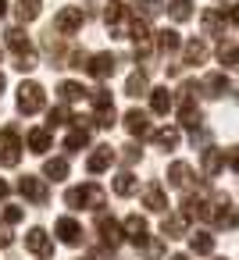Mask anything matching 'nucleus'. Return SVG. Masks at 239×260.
<instances>
[{
  "label": "nucleus",
  "instance_id": "nucleus-1",
  "mask_svg": "<svg viewBox=\"0 0 239 260\" xmlns=\"http://www.w3.org/2000/svg\"><path fill=\"white\" fill-rule=\"evenodd\" d=\"M65 203H68L72 210H97V214H100V207L107 203V192H104L97 182H86V185L68 189V192H65Z\"/></svg>",
  "mask_w": 239,
  "mask_h": 260
},
{
  "label": "nucleus",
  "instance_id": "nucleus-2",
  "mask_svg": "<svg viewBox=\"0 0 239 260\" xmlns=\"http://www.w3.org/2000/svg\"><path fill=\"white\" fill-rule=\"evenodd\" d=\"M203 217L214 221L218 228H239V214H235V207H232V200H228L225 192H214V196L207 200Z\"/></svg>",
  "mask_w": 239,
  "mask_h": 260
},
{
  "label": "nucleus",
  "instance_id": "nucleus-3",
  "mask_svg": "<svg viewBox=\"0 0 239 260\" xmlns=\"http://www.w3.org/2000/svg\"><path fill=\"white\" fill-rule=\"evenodd\" d=\"M97 235H100V256H111L122 246V224L104 210L97 214Z\"/></svg>",
  "mask_w": 239,
  "mask_h": 260
},
{
  "label": "nucleus",
  "instance_id": "nucleus-4",
  "mask_svg": "<svg viewBox=\"0 0 239 260\" xmlns=\"http://www.w3.org/2000/svg\"><path fill=\"white\" fill-rule=\"evenodd\" d=\"M22 160V132L15 125L0 128V164L4 168H15Z\"/></svg>",
  "mask_w": 239,
  "mask_h": 260
},
{
  "label": "nucleus",
  "instance_id": "nucleus-5",
  "mask_svg": "<svg viewBox=\"0 0 239 260\" xmlns=\"http://www.w3.org/2000/svg\"><path fill=\"white\" fill-rule=\"evenodd\" d=\"M47 107V93L40 82H22L18 86V111L22 114H40Z\"/></svg>",
  "mask_w": 239,
  "mask_h": 260
},
{
  "label": "nucleus",
  "instance_id": "nucleus-6",
  "mask_svg": "<svg viewBox=\"0 0 239 260\" xmlns=\"http://www.w3.org/2000/svg\"><path fill=\"white\" fill-rule=\"evenodd\" d=\"M18 192H22L29 203H36V207H43V203L50 200L47 178H40V175H22V178H18Z\"/></svg>",
  "mask_w": 239,
  "mask_h": 260
},
{
  "label": "nucleus",
  "instance_id": "nucleus-7",
  "mask_svg": "<svg viewBox=\"0 0 239 260\" xmlns=\"http://www.w3.org/2000/svg\"><path fill=\"white\" fill-rule=\"evenodd\" d=\"M82 8H61L57 11V18H54V29L50 32H57V36H72V32H79L82 29Z\"/></svg>",
  "mask_w": 239,
  "mask_h": 260
},
{
  "label": "nucleus",
  "instance_id": "nucleus-8",
  "mask_svg": "<svg viewBox=\"0 0 239 260\" xmlns=\"http://www.w3.org/2000/svg\"><path fill=\"white\" fill-rule=\"evenodd\" d=\"M82 72L93 75V79H111V75L118 72V57H114V54H89V61H86Z\"/></svg>",
  "mask_w": 239,
  "mask_h": 260
},
{
  "label": "nucleus",
  "instance_id": "nucleus-9",
  "mask_svg": "<svg viewBox=\"0 0 239 260\" xmlns=\"http://www.w3.org/2000/svg\"><path fill=\"white\" fill-rule=\"evenodd\" d=\"M54 232H57V239H61L65 246H79V242H82V224H79L75 217H57V221H54Z\"/></svg>",
  "mask_w": 239,
  "mask_h": 260
},
{
  "label": "nucleus",
  "instance_id": "nucleus-10",
  "mask_svg": "<svg viewBox=\"0 0 239 260\" xmlns=\"http://www.w3.org/2000/svg\"><path fill=\"white\" fill-rule=\"evenodd\" d=\"M125 128H129V136H139V139L154 136V128H150V118H146V111H139V107H132V111L125 114Z\"/></svg>",
  "mask_w": 239,
  "mask_h": 260
},
{
  "label": "nucleus",
  "instance_id": "nucleus-11",
  "mask_svg": "<svg viewBox=\"0 0 239 260\" xmlns=\"http://www.w3.org/2000/svg\"><path fill=\"white\" fill-rule=\"evenodd\" d=\"M25 249L36 253V256H50V253H54V242H50V235H47L43 228H29V235H25Z\"/></svg>",
  "mask_w": 239,
  "mask_h": 260
},
{
  "label": "nucleus",
  "instance_id": "nucleus-12",
  "mask_svg": "<svg viewBox=\"0 0 239 260\" xmlns=\"http://www.w3.org/2000/svg\"><path fill=\"white\" fill-rule=\"evenodd\" d=\"M114 164V150L111 146H97L93 153H89V160H86V171L89 175H100V171H107Z\"/></svg>",
  "mask_w": 239,
  "mask_h": 260
},
{
  "label": "nucleus",
  "instance_id": "nucleus-13",
  "mask_svg": "<svg viewBox=\"0 0 239 260\" xmlns=\"http://www.w3.org/2000/svg\"><path fill=\"white\" fill-rule=\"evenodd\" d=\"M178 125H182V128H193V132H200V125H203V114H200L196 100H182V111H178Z\"/></svg>",
  "mask_w": 239,
  "mask_h": 260
},
{
  "label": "nucleus",
  "instance_id": "nucleus-14",
  "mask_svg": "<svg viewBox=\"0 0 239 260\" xmlns=\"http://www.w3.org/2000/svg\"><path fill=\"white\" fill-rule=\"evenodd\" d=\"M168 185H175V189H189V185H193V168H189L186 160H175V164L168 168Z\"/></svg>",
  "mask_w": 239,
  "mask_h": 260
},
{
  "label": "nucleus",
  "instance_id": "nucleus-15",
  "mask_svg": "<svg viewBox=\"0 0 239 260\" xmlns=\"http://www.w3.org/2000/svg\"><path fill=\"white\" fill-rule=\"evenodd\" d=\"M4 43H8V47L15 50V57H25V54H36V50H33V43H29V36H25L22 29H8V32H4Z\"/></svg>",
  "mask_w": 239,
  "mask_h": 260
},
{
  "label": "nucleus",
  "instance_id": "nucleus-16",
  "mask_svg": "<svg viewBox=\"0 0 239 260\" xmlns=\"http://www.w3.org/2000/svg\"><path fill=\"white\" fill-rule=\"evenodd\" d=\"M143 203H146V210H154V214L168 210V196H164V189H161L157 182H150V185L143 189Z\"/></svg>",
  "mask_w": 239,
  "mask_h": 260
},
{
  "label": "nucleus",
  "instance_id": "nucleus-17",
  "mask_svg": "<svg viewBox=\"0 0 239 260\" xmlns=\"http://www.w3.org/2000/svg\"><path fill=\"white\" fill-rule=\"evenodd\" d=\"M122 228H125V239L136 242V246H139V242L146 239V232H150V228H146V217H139V214H129Z\"/></svg>",
  "mask_w": 239,
  "mask_h": 260
},
{
  "label": "nucleus",
  "instance_id": "nucleus-18",
  "mask_svg": "<svg viewBox=\"0 0 239 260\" xmlns=\"http://www.w3.org/2000/svg\"><path fill=\"white\" fill-rule=\"evenodd\" d=\"M225 22H228V15H225L221 8L203 11V32H207V36H221V32H225Z\"/></svg>",
  "mask_w": 239,
  "mask_h": 260
},
{
  "label": "nucleus",
  "instance_id": "nucleus-19",
  "mask_svg": "<svg viewBox=\"0 0 239 260\" xmlns=\"http://www.w3.org/2000/svg\"><path fill=\"white\" fill-rule=\"evenodd\" d=\"M200 61H207V43L203 40H189L182 47V64H200Z\"/></svg>",
  "mask_w": 239,
  "mask_h": 260
},
{
  "label": "nucleus",
  "instance_id": "nucleus-20",
  "mask_svg": "<svg viewBox=\"0 0 239 260\" xmlns=\"http://www.w3.org/2000/svg\"><path fill=\"white\" fill-rule=\"evenodd\" d=\"M221 168H225V150L207 146V150H203V175H207V178H214Z\"/></svg>",
  "mask_w": 239,
  "mask_h": 260
},
{
  "label": "nucleus",
  "instance_id": "nucleus-21",
  "mask_svg": "<svg viewBox=\"0 0 239 260\" xmlns=\"http://www.w3.org/2000/svg\"><path fill=\"white\" fill-rule=\"evenodd\" d=\"M40 8H43V0H18L15 4V18L25 25V22H36L40 18Z\"/></svg>",
  "mask_w": 239,
  "mask_h": 260
},
{
  "label": "nucleus",
  "instance_id": "nucleus-22",
  "mask_svg": "<svg viewBox=\"0 0 239 260\" xmlns=\"http://www.w3.org/2000/svg\"><path fill=\"white\" fill-rule=\"evenodd\" d=\"M154 43H157V50H161V54H171V50H178V47H182V40H178V32H175V29H161V32H154Z\"/></svg>",
  "mask_w": 239,
  "mask_h": 260
},
{
  "label": "nucleus",
  "instance_id": "nucleus-23",
  "mask_svg": "<svg viewBox=\"0 0 239 260\" xmlns=\"http://www.w3.org/2000/svg\"><path fill=\"white\" fill-rule=\"evenodd\" d=\"M25 146H29L33 153H47V150H50V128H33V132L25 136Z\"/></svg>",
  "mask_w": 239,
  "mask_h": 260
},
{
  "label": "nucleus",
  "instance_id": "nucleus-24",
  "mask_svg": "<svg viewBox=\"0 0 239 260\" xmlns=\"http://www.w3.org/2000/svg\"><path fill=\"white\" fill-rule=\"evenodd\" d=\"M86 146H89V128L79 125V128H72V132L65 136V150H68V153H79V150H86Z\"/></svg>",
  "mask_w": 239,
  "mask_h": 260
},
{
  "label": "nucleus",
  "instance_id": "nucleus-25",
  "mask_svg": "<svg viewBox=\"0 0 239 260\" xmlns=\"http://www.w3.org/2000/svg\"><path fill=\"white\" fill-rule=\"evenodd\" d=\"M161 235H164V239H182V235H186V217H182V214L164 217V221H161Z\"/></svg>",
  "mask_w": 239,
  "mask_h": 260
},
{
  "label": "nucleus",
  "instance_id": "nucleus-26",
  "mask_svg": "<svg viewBox=\"0 0 239 260\" xmlns=\"http://www.w3.org/2000/svg\"><path fill=\"white\" fill-rule=\"evenodd\" d=\"M189 249L200 253V256H211V253H214V235H211V232H193V235H189Z\"/></svg>",
  "mask_w": 239,
  "mask_h": 260
},
{
  "label": "nucleus",
  "instance_id": "nucleus-27",
  "mask_svg": "<svg viewBox=\"0 0 239 260\" xmlns=\"http://www.w3.org/2000/svg\"><path fill=\"white\" fill-rule=\"evenodd\" d=\"M200 89H207V96H225L232 86H228V79H225L221 72H214V75H207V79H203V86H200Z\"/></svg>",
  "mask_w": 239,
  "mask_h": 260
},
{
  "label": "nucleus",
  "instance_id": "nucleus-28",
  "mask_svg": "<svg viewBox=\"0 0 239 260\" xmlns=\"http://www.w3.org/2000/svg\"><path fill=\"white\" fill-rule=\"evenodd\" d=\"M43 175H47L50 182H65V178H68V160H65V157H50V160L43 164Z\"/></svg>",
  "mask_w": 239,
  "mask_h": 260
},
{
  "label": "nucleus",
  "instance_id": "nucleus-29",
  "mask_svg": "<svg viewBox=\"0 0 239 260\" xmlns=\"http://www.w3.org/2000/svg\"><path fill=\"white\" fill-rule=\"evenodd\" d=\"M125 93H129V96H143V93H150V79H146V72H132L129 82H125Z\"/></svg>",
  "mask_w": 239,
  "mask_h": 260
},
{
  "label": "nucleus",
  "instance_id": "nucleus-30",
  "mask_svg": "<svg viewBox=\"0 0 239 260\" xmlns=\"http://www.w3.org/2000/svg\"><path fill=\"white\" fill-rule=\"evenodd\" d=\"M171 104H175V100H171L168 89H150V111H154V114H168Z\"/></svg>",
  "mask_w": 239,
  "mask_h": 260
},
{
  "label": "nucleus",
  "instance_id": "nucleus-31",
  "mask_svg": "<svg viewBox=\"0 0 239 260\" xmlns=\"http://www.w3.org/2000/svg\"><path fill=\"white\" fill-rule=\"evenodd\" d=\"M89 89H82V82H61L57 86V96L65 100V104H75V100H82Z\"/></svg>",
  "mask_w": 239,
  "mask_h": 260
},
{
  "label": "nucleus",
  "instance_id": "nucleus-32",
  "mask_svg": "<svg viewBox=\"0 0 239 260\" xmlns=\"http://www.w3.org/2000/svg\"><path fill=\"white\" fill-rule=\"evenodd\" d=\"M136 189H139V178H136L132 171H122V175L114 178V192H118V196H132Z\"/></svg>",
  "mask_w": 239,
  "mask_h": 260
},
{
  "label": "nucleus",
  "instance_id": "nucleus-33",
  "mask_svg": "<svg viewBox=\"0 0 239 260\" xmlns=\"http://www.w3.org/2000/svg\"><path fill=\"white\" fill-rule=\"evenodd\" d=\"M154 143H157L161 150H175V146H178V128H157V132H154Z\"/></svg>",
  "mask_w": 239,
  "mask_h": 260
},
{
  "label": "nucleus",
  "instance_id": "nucleus-34",
  "mask_svg": "<svg viewBox=\"0 0 239 260\" xmlns=\"http://www.w3.org/2000/svg\"><path fill=\"white\" fill-rule=\"evenodd\" d=\"M139 253H143L146 260H157V256H164V242H161V239H150V235H146V239L139 242Z\"/></svg>",
  "mask_w": 239,
  "mask_h": 260
},
{
  "label": "nucleus",
  "instance_id": "nucleus-35",
  "mask_svg": "<svg viewBox=\"0 0 239 260\" xmlns=\"http://www.w3.org/2000/svg\"><path fill=\"white\" fill-rule=\"evenodd\" d=\"M218 61H221L225 68H239V47L221 43V47H218Z\"/></svg>",
  "mask_w": 239,
  "mask_h": 260
},
{
  "label": "nucleus",
  "instance_id": "nucleus-36",
  "mask_svg": "<svg viewBox=\"0 0 239 260\" xmlns=\"http://www.w3.org/2000/svg\"><path fill=\"white\" fill-rule=\"evenodd\" d=\"M171 18L175 22H189L193 18V0H171Z\"/></svg>",
  "mask_w": 239,
  "mask_h": 260
},
{
  "label": "nucleus",
  "instance_id": "nucleus-37",
  "mask_svg": "<svg viewBox=\"0 0 239 260\" xmlns=\"http://www.w3.org/2000/svg\"><path fill=\"white\" fill-rule=\"evenodd\" d=\"M68 121H75V118H72V111H68V107H54V111H50V121H47V125L54 128V125H68Z\"/></svg>",
  "mask_w": 239,
  "mask_h": 260
},
{
  "label": "nucleus",
  "instance_id": "nucleus-38",
  "mask_svg": "<svg viewBox=\"0 0 239 260\" xmlns=\"http://www.w3.org/2000/svg\"><path fill=\"white\" fill-rule=\"evenodd\" d=\"M139 8H143V15H139L143 22H146V18H157V15L164 11V4H161V0H143V4H139Z\"/></svg>",
  "mask_w": 239,
  "mask_h": 260
},
{
  "label": "nucleus",
  "instance_id": "nucleus-39",
  "mask_svg": "<svg viewBox=\"0 0 239 260\" xmlns=\"http://www.w3.org/2000/svg\"><path fill=\"white\" fill-rule=\"evenodd\" d=\"M22 217H25V210H22V207H15V203H8V210H4V221H8V224H18Z\"/></svg>",
  "mask_w": 239,
  "mask_h": 260
},
{
  "label": "nucleus",
  "instance_id": "nucleus-40",
  "mask_svg": "<svg viewBox=\"0 0 239 260\" xmlns=\"http://www.w3.org/2000/svg\"><path fill=\"white\" fill-rule=\"evenodd\" d=\"M139 153H143V150H139V146H132V143H129V146H122V160H125V164H136V160H139Z\"/></svg>",
  "mask_w": 239,
  "mask_h": 260
},
{
  "label": "nucleus",
  "instance_id": "nucleus-41",
  "mask_svg": "<svg viewBox=\"0 0 239 260\" xmlns=\"http://www.w3.org/2000/svg\"><path fill=\"white\" fill-rule=\"evenodd\" d=\"M225 160H228V168H232V171H239V146H232Z\"/></svg>",
  "mask_w": 239,
  "mask_h": 260
},
{
  "label": "nucleus",
  "instance_id": "nucleus-42",
  "mask_svg": "<svg viewBox=\"0 0 239 260\" xmlns=\"http://www.w3.org/2000/svg\"><path fill=\"white\" fill-rule=\"evenodd\" d=\"M11 242H15V239H11V232H8V228H0V249H8Z\"/></svg>",
  "mask_w": 239,
  "mask_h": 260
},
{
  "label": "nucleus",
  "instance_id": "nucleus-43",
  "mask_svg": "<svg viewBox=\"0 0 239 260\" xmlns=\"http://www.w3.org/2000/svg\"><path fill=\"white\" fill-rule=\"evenodd\" d=\"M228 22H232V25H239V4H235V8L228 11Z\"/></svg>",
  "mask_w": 239,
  "mask_h": 260
},
{
  "label": "nucleus",
  "instance_id": "nucleus-44",
  "mask_svg": "<svg viewBox=\"0 0 239 260\" xmlns=\"http://www.w3.org/2000/svg\"><path fill=\"white\" fill-rule=\"evenodd\" d=\"M8 192H11V185H8L4 178H0V200H8Z\"/></svg>",
  "mask_w": 239,
  "mask_h": 260
},
{
  "label": "nucleus",
  "instance_id": "nucleus-45",
  "mask_svg": "<svg viewBox=\"0 0 239 260\" xmlns=\"http://www.w3.org/2000/svg\"><path fill=\"white\" fill-rule=\"evenodd\" d=\"M8 15V0H0V18H4Z\"/></svg>",
  "mask_w": 239,
  "mask_h": 260
},
{
  "label": "nucleus",
  "instance_id": "nucleus-46",
  "mask_svg": "<svg viewBox=\"0 0 239 260\" xmlns=\"http://www.w3.org/2000/svg\"><path fill=\"white\" fill-rule=\"evenodd\" d=\"M4 86H8V82H4V75H0V93H4Z\"/></svg>",
  "mask_w": 239,
  "mask_h": 260
},
{
  "label": "nucleus",
  "instance_id": "nucleus-47",
  "mask_svg": "<svg viewBox=\"0 0 239 260\" xmlns=\"http://www.w3.org/2000/svg\"><path fill=\"white\" fill-rule=\"evenodd\" d=\"M171 260H189V256H182V253H178V256H171Z\"/></svg>",
  "mask_w": 239,
  "mask_h": 260
},
{
  "label": "nucleus",
  "instance_id": "nucleus-48",
  "mask_svg": "<svg viewBox=\"0 0 239 260\" xmlns=\"http://www.w3.org/2000/svg\"><path fill=\"white\" fill-rule=\"evenodd\" d=\"M0 57H4V50H0Z\"/></svg>",
  "mask_w": 239,
  "mask_h": 260
}]
</instances>
